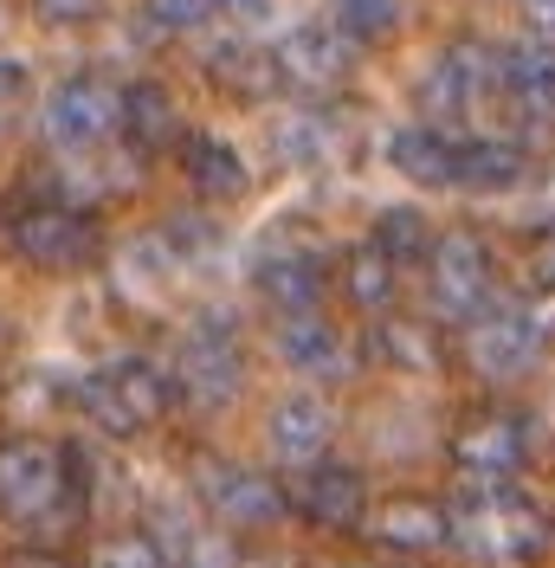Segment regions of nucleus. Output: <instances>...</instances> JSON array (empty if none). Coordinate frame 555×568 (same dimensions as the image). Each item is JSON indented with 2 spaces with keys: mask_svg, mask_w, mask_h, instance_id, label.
Instances as JSON below:
<instances>
[{
  "mask_svg": "<svg viewBox=\"0 0 555 568\" xmlns=\"http://www.w3.org/2000/svg\"><path fill=\"white\" fill-rule=\"evenodd\" d=\"M549 349V336H543V317L529 311V304H491L478 317L465 323V336H458V355H465V368L485 382V388H517L536 375V362Z\"/></svg>",
  "mask_w": 555,
  "mask_h": 568,
  "instance_id": "obj_8",
  "label": "nucleus"
},
{
  "mask_svg": "<svg viewBox=\"0 0 555 568\" xmlns=\"http://www.w3.org/2000/svg\"><path fill=\"white\" fill-rule=\"evenodd\" d=\"M220 20L213 0H137V27L149 39H194Z\"/></svg>",
  "mask_w": 555,
  "mask_h": 568,
  "instance_id": "obj_30",
  "label": "nucleus"
},
{
  "mask_svg": "<svg viewBox=\"0 0 555 568\" xmlns=\"http://www.w3.org/2000/svg\"><path fill=\"white\" fill-rule=\"evenodd\" d=\"M188 497L208 510L226 536H259L278 530L291 517V497L265 465L252 459H226V453H201L194 471H188Z\"/></svg>",
  "mask_w": 555,
  "mask_h": 568,
  "instance_id": "obj_6",
  "label": "nucleus"
},
{
  "mask_svg": "<svg viewBox=\"0 0 555 568\" xmlns=\"http://www.w3.org/2000/svg\"><path fill=\"white\" fill-rule=\"evenodd\" d=\"M343 116L330 104H297V110H284L278 116V130H272V149H278V162L284 169H330L336 155H343Z\"/></svg>",
  "mask_w": 555,
  "mask_h": 568,
  "instance_id": "obj_24",
  "label": "nucleus"
},
{
  "mask_svg": "<svg viewBox=\"0 0 555 568\" xmlns=\"http://www.w3.org/2000/svg\"><path fill=\"white\" fill-rule=\"evenodd\" d=\"M117 91L123 84H110L104 71H71V78H59L46 91V104H39V136H46V149L52 155H91V149L117 142Z\"/></svg>",
  "mask_w": 555,
  "mask_h": 568,
  "instance_id": "obj_11",
  "label": "nucleus"
},
{
  "mask_svg": "<svg viewBox=\"0 0 555 568\" xmlns=\"http://www.w3.org/2000/svg\"><path fill=\"white\" fill-rule=\"evenodd\" d=\"M208 78L220 91H233L245 104L272 98L278 91V71H272V45H252V39H226L220 52H208Z\"/></svg>",
  "mask_w": 555,
  "mask_h": 568,
  "instance_id": "obj_27",
  "label": "nucleus"
},
{
  "mask_svg": "<svg viewBox=\"0 0 555 568\" xmlns=\"http://www.w3.org/2000/svg\"><path fill=\"white\" fill-rule=\"evenodd\" d=\"M336 291H343L349 311H362V317H387L394 304H401V265L394 258H382V252L369 246H349L343 258H336Z\"/></svg>",
  "mask_w": 555,
  "mask_h": 568,
  "instance_id": "obj_26",
  "label": "nucleus"
},
{
  "mask_svg": "<svg viewBox=\"0 0 555 568\" xmlns=\"http://www.w3.org/2000/svg\"><path fill=\"white\" fill-rule=\"evenodd\" d=\"M174 162H181V181L194 187L201 207H233V201L252 194V169L220 130H188L174 142Z\"/></svg>",
  "mask_w": 555,
  "mask_h": 568,
  "instance_id": "obj_21",
  "label": "nucleus"
},
{
  "mask_svg": "<svg viewBox=\"0 0 555 568\" xmlns=\"http://www.w3.org/2000/svg\"><path fill=\"white\" fill-rule=\"evenodd\" d=\"M362 542L387 556V562H420L433 549H446V497H426V491H387L369 504L362 517Z\"/></svg>",
  "mask_w": 555,
  "mask_h": 568,
  "instance_id": "obj_15",
  "label": "nucleus"
},
{
  "mask_svg": "<svg viewBox=\"0 0 555 568\" xmlns=\"http://www.w3.org/2000/svg\"><path fill=\"white\" fill-rule=\"evenodd\" d=\"M78 407H84V420L98 426L104 439H142V433H155L174 414L169 362H155L142 349L110 355V362H98L78 382Z\"/></svg>",
  "mask_w": 555,
  "mask_h": 568,
  "instance_id": "obj_4",
  "label": "nucleus"
},
{
  "mask_svg": "<svg viewBox=\"0 0 555 568\" xmlns=\"http://www.w3.org/2000/svg\"><path fill=\"white\" fill-rule=\"evenodd\" d=\"M433 233H440V226H433L420 207H382V213H375V226H369V246L407 272V265H420V258H426Z\"/></svg>",
  "mask_w": 555,
  "mask_h": 568,
  "instance_id": "obj_29",
  "label": "nucleus"
},
{
  "mask_svg": "<svg viewBox=\"0 0 555 568\" xmlns=\"http://www.w3.org/2000/svg\"><path fill=\"white\" fill-rule=\"evenodd\" d=\"M181 136H188V123H181V104H174V91L162 78H130L117 91V142L123 149H137L142 162H155Z\"/></svg>",
  "mask_w": 555,
  "mask_h": 568,
  "instance_id": "obj_20",
  "label": "nucleus"
},
{
  "mask_svg": "<svg viewBox=\"0 0 555 568\" xmlns=\"http://www.w3.org/2000/svg\"><path fill=\"white\" fill-rule=\"evenodd\" d=\"M536 278H543V284L555 291V226L543 233V240H536Z\"/></svg>",
  "mask_w": 555,
  "mask_h": 568,
  "instance_id": "obj_38",
  "label": "nucleus"
},
{
  "mask_svg": "<svg viewBox=\"0 0 555 568\" xmlns=\"http://www.w3.org/2000/svg\"><path fill=\"white\" fill-rule=\"evenodd\" d=\"M213 7H220L226 27H259V20L272 13V0H213Z\"/></svg>",
  "mask_w": 555,
  "mask_h": 568,
  "instance_id": "obj_35",
  "label": "nucleus"
},
{
  "mask_svg": "<svg viewBox=\"0 0 555 568\" xmlns=\"http://www.w3.org/2000/svg\"><path fill=\"white\" fill-rule=\"evenodd\" d=\"M330 20H336L355 45H382V39H394L407 27V0H336Z\"/></svg>",
  "mask_w": 555,
  "mask_h": 568,
  "instance_id": "obj_31",
  "label": "nucleus"
},
{
  "mask_svg": "<svg viewBox=\"0 0 555 568\" xmlns=\"http://www.w3.org/2000/svg\"><path fill=\"white\" fill-rule=\"evenodd\" d=\"M497 104L529 155L555 142V39H517L497 52Z\"/></svg>",
  "mask_w": 555,
  "mask_h": 568,
  "instance_id": "obj_10",
  "label": "nucleus"
},
{
  "mask_svg": "<svg viewBox=\"0 0 555 568\" xmlns=\"http://www.w3.org/2000/svg\"><path fill=\"white\" fill-rule=\"evenodd\" d=\"M452 465L465 478H517L529 465V420L504 400H478L452 426Z\"/></svg>",
  "mask_w": 555,
  "mask_h": 568,
  "instance_id": "obj_13",
  "label": "nucleus"
},
{
  "mask_svg": "<svg viewBox=\"0 0 555 568\" xmlns=\"http://www.w3.org/2000/svg\"><path fill=\"white\" fill-rule=\"evenodd\" d=\"M7 568H78V562H65V549H33V542H27Z\"/></svg>",
  "mask_w": 555,
  "mask_h": 568,
  "instance_id": "obj_37",
  "label": "nucleus"
},
{
  "mask_svg": "<svg viewBox=\"0 0 555 568\" xmlns=\"http://www.w3.org/2000/svg\"><path fill=\"white\" fill-rule=\"evenodd\" d=\"M420 272H426L433 311L452 323H472L478 311L497 304V252H491L478 226H440L426 258H420Z\"/></svg>",
  "mask_w": 555,
  "mask_h": 568,
  "instance_id": "obj_7",
  "label": "nucleus"
},
{
  "mask_svg": "<svg viewBox=\"0 0 555 568\" xmlns=\"http://www.w3.org/2000/svg\"><path fill=\"white\" fill-rule=\"evenodd\" d=\"M91 517V453L46 433H0V524L33 549H59Z\"/></svg>",
  "mask_w": 555,
  "mask_h": 568,
  "instance_id": "obj_1",
  "label": "nucleus"
},
{
  "mask_svg": "<svg viewBox=\"0 0 555 568\" xmlns=\"http://www.w3.org/2000/svg\"><path fill=\"white\" fill-rule=\"evenodd\" d=\"M369 355L394 375H440L446 368V336L426 317L387 311V317H369Z\"/></svg>",
  "mask_w": 555,
  "mask_h": 568,
  "instance_id": "obj_23",
  "label": "nucleus"
},
{
  "mask_svg": "<svg viewBox=\"0 0 555 568\" xmlns=\"http://www.w3.org/2000/svg\"><path fill=\"white\" fill-rule=\"evenodd\" d=\"M245 343L226 317H194L169 349V382H174V407H194V414H220L245 394Z\"/></svg>",
  "mask_w": 555,
  "mask_h": 568,
  "instance_id": "obj_5",
  "label": "nucleus"
},
{
  "mask_svg": "<svg viewBox=\"0 0 555 568\" xmlns=\"http://www.w3.org/2000/svg\"><path fill=\"white\" fill-rule=\"evenodd\" d=\"M330 446H336V407H330L323 388H291L284 400H272V414H265V453H272V465L304 471V465L330 459Z\"/></svg>",
  "mask_w": 555,
  "mask_h": 568,
  "instance_id": "obj_18",
  "label": "nucleus"
},
{
  "mask_svg": "<svg viewBox=\"0 0 555 568\" xmlns=\"http://www.w3.org/2000/svg\"><path fill=\"white\" fill-rule=\"evenodd\" d=\"M362 59V45L336 20H297L272 39V71L278 91H297V104H330L349 84V71Z\"/></svg>",
  "mask_w": 555,
  "mask_h": 568,
  "instance_id": "obj_9",
  "label": "nucleus"
},
{
  "mask_svg": "<svg viewBox=\"0 0 555 568\" xmlns=\"http://www.w3.org/2000/svg\"><path fill=\"white\" fill-rule=\"evenodd\" d=\"M27 20L39 33H84L104 20V0H27Z\"/></svg>",
  "mask_w": 555,
  "mask_h": 568,
  "instance_id": "obj_32",
  "label": "nucleus"
},
{
  "mask_svg": "<svg viewBox=\"0 0 555 568\" xmlns=\"http://www.w3.org/2000/svg\"><path fill=\"white\" fill-rule=\"evenodd\" d=\"M27 104H33V65L27 59H0V136L20 123Z\"/></svg>",
  "mask_w": 555,
  "mask_h": 568,
  "instance_id": "obj_33",
  "label": "nucleus"
},
{
  "mask_svg": "<svg viewBox=\"0 0 555 568\" xmlns=\"http://www.w3.org/2000/svg\"><path fill=\"white\" fill-rule=\"evenodd\" d=\"M529 39H555V0H517Z\"/></svg>",
  "mask_w": 555,
  "mask_h": 568,
  "instance_id": "obj_36",
  "label": "nucleus"
},
{
  "mask_svg": "<svg viewBox=\"0 0 555 568\" xmlns=\"http://www.w3.org/2000/svg\"><path fill=\"white\" fill-rule=\"evenodd\" d=\"M497 98V45L485 39H446L426 71H420V110L426 123H465L472 110H485Z\"/></svg>",
  "mask_w": 555,
  "mask_h": 568,
  "instance_id": "obj_12",
  "label": "nucleus"
},
{
  "mask_svg": "<svg viewBox=\"0 0 555 568\" xmlns=\"http://www.w3.org/2000/svg\"><path fill=\"white\" fill-rule=\"evenodd\" d=\"M220 246H226V233H220V220L201 213V207L169 213V220L155 226V252H162L169 265H208Z\"/></svg>",
  "mask_w": 555,
  "mask_h": 568,
  "instance_id": "obj_28",
  "label": "nucleus"
},
{
  "mask_svg": "<svg viewBox=\"0 0 555 568\" xmlns=\"http://www.w3.org/2000/svg\"><path fill=\"white\" fill-rule=\"evenodd\" d=\"M452 162H458V136L440 130V123H401L387 136V169L414 187H452Z\"/></svg>",
  "mask_w": 555,
  "mask_h": 568,
  "instance_id": "obj_25",
  "label": "nucleus"
},
{
  "mask_svg": "<svg viewBox=\"0 0 555 568\" xmlns=\"http://www.w3.org/2000/svg\"><path fill=\"white\" fill-rule=\"evenodd\" d=\"M536 175V155L511 136H458V162H452V187L465 194H511Z\"/></svg>",
  "mask_w": 555,
  "mask_h": 568,
  "instance_id": "obj_22",
  "label": "nucleus"
},
{
  "mask_svg": "<svg viewBox=\"0 0 555 568\" xmlns=\"http://www.w3.org/2000/svg\"><path fill=\"white\" fill-rule=\"evenodd\" d=\"M323 284H330V258L304 240H272L252 258V297L272 317H297V311H323Z\"/></svg>",
  "mask_w": 555,
  "mask_h": 568,
  "instance_id": "obj_17",
  "label": "nucleus"
},
{
  "mask_svg": "<svg viewBox=\"0 0 555 568\" xmlns=\"http://www.w3.org/2000/svg\"><path fill=\"white\" fill-rule=\"evenodd\" d=\"M84 568H162V556L149 549V536H110V542L91 549Z\"/></svg>",
  "mask_w": 555,
  "mask_h": 568,
  "instance_id": "obj_34",
  "label": "nucleus"
},
{
  "mask_svg": "<svg viewBox=\"0 0 555 568\" xmlns=\"http://www.w3.org/2000/svg\"><path fill=\"white\" fill-rule=\"evenodd\" d=\"M272 349L291 375H304L311 388H330L355 368V343L343 336V323L330 311H297V317H278L272 329Z\"/></svg>",
  "mask_w": 555,
  "mask_h": 568,
  "instance_id": "obj_19",
  "label": "nucleus"
},
{
  "mask_svg": "<svg viewBox=\"0 0 555 568\" xmlns=\"http://www.w3.org/2000/svg\"><path fill=\"white\" fill-rule=\"evenodd\" d=\"M0 246L39 278H78V272H91L104 258V220L84 201H71L65 187L27 181L0 207Z\"/></svg>",
  "mask_w": 555,
  "mask_h": 568,
  "instance_id": "obj_3",
  "label": "nucleus"
},
{
  "mask_svg": "<svg viewBox=\"0 0 555 568\" xmlns=\"http://www.w3.org/2000/svg\"><path fill=\"white\" fill-rule=\"evenodd\" d=\"M284 497H291V517H304V524L323 530V536H355L362 530V517H369V504H375L369 471L349 465V459L304 465V471L284 485Z\"/></svg>",
  "mask_w": 555,
  "mask_h": 568,
  "instance_id": "obj_14",
  "label": "nucleus"
},
{
  "mask_svg": "<svg viewBox=\"0 0 555 568\" xmlns=\"http://www.w3.org/2000/svg\"><path fill=\"white\" fill-rule=\"evenodd\" d=\"M142 536H149V549L162 556V568H240L233 536L220 530L194 497H155Z\"/></svg>",
  "mask_w": 555,
  "mask_h": 568,
  "instance_id": "obj_16",
  "label": "nucleus"
},
{
  "mask_svg": "<svg viewBox=\"0 0 555 568\" xmlns=\"http://www.w3.org/2000/svg\"><path fill=\"white\" fill-rule=\"evenodd\" d=\"M446 549L485 568H536L555 549V517L517 491V478H465L446 497Z\"/></svg>",
  "mask_w": 555,
  "mask_h": 568,
  "instance_id": "obj_2",
  "label": "nucleus"
}]
</instances>
